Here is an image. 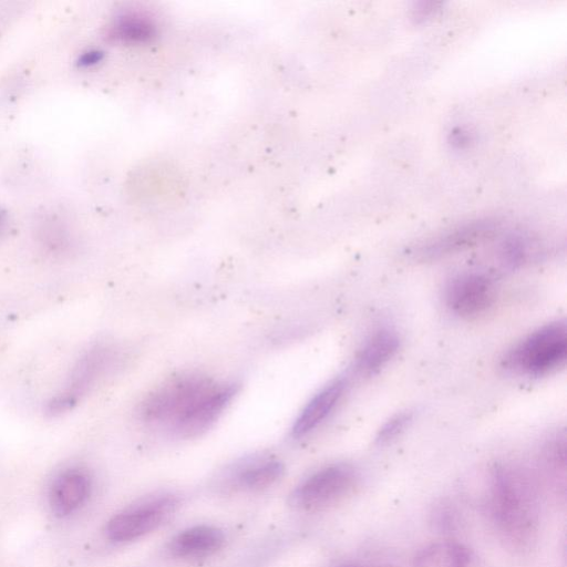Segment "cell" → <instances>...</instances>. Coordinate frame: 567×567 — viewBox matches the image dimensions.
<instances>
[{"label": "cell", "instance_id": "8992f818", "mask_svg": "<svg viewBox=\"0 0 567 567\" xmlns=\"http://www.w3.org/2000/svg\"><path fill=\"white\" fill-rule=\"evenodd\" d=\"M112 360L107 348L97 347L84 354L75 364L64 388L47 405V413L55 416L72 409L94 385Z\"/></svg>", "mask_w": 567, "mask_h": 567}, {"label": "cell", "instance_id": "9a60e30c", "mask_svg": "<svg viewBox=\"0 0 567 567\" xmlns=\"http://www.w3.org/2000/svg\"><path fill=\"white\" fill-rule=\"evenodd\" d=\"M282 473L281 462L271 458L257 460L239 472L238 483L245 488L260 489L271 485Z\"/></svg>", "mask_w": 567, "mask_h": 567}, {"label": "cell", "instance_id": "ffe728a7", "mask_svg": "<svg viewBox=\"0 0 567 567\" xmlns=\"http://www.w3.org/2000/svg\"><path fill=\"white\" fill-rule=\"evenodd\" d=\"M102 58H103V53L101 51L90 50V51L83 52L79 56L78 64L80 66H91V65L99 63L102 60Z\"/></svg>", "mask_w": 567, "mask_h": 567}, {"label": "cell", "instance_id": "5b68a950", "mask_svg": "<svg viewBox=\"0 0 567 567\" xmlns=\"http://www.w3.org/2000/svg\"><path fill=\"white\" fill-rule=\"evenodd\" d=\"M172 496H161L131 506L114 515L106 524L105 534L114 543L137 539L161 526L176 507Z\"/></svg>", "mask_w": 567, "mask_h": 567}, {"label": "cell", "instance_id": "30bf717a", "mask_svg": "<svg viewBox=\"0 0 567 567\" xmlns=\"http://www.w3.org/2000/svg\"><path fill=\"white\" fill-rule=\"evenodd\" d=\"M346 386V380L338 378L318 391L296 419L292 436L301 437L319 426L340 402Z\"/></svg>", "mask_w": 567, "mask_h": 567}, {"label": "cell", "instance_id": "ba28073f", "mask_svg": "<svg viewBox=\"0 0 567 567\" xmlns=\"http://www.w3.org/2000/svg\"><path fill=\"white\" fill-rule=\"evenodd\" d=\"M497 227V223L492 219L472 220L420 245L414 255L422 260L449 256L485 240L495 233Z\"/></svg>", "mask_w": 567, "mask_h": 567}, {"label": "cell", "instance_id": "3957f363", "mask_svg": "<svg viewBox=\"0 0 567 567\" xmlns=\"http://www.w3.org/2000/svg\"><path fill=\"white\" fill-rule=\"evenodd\" d=\"M567 357V327L555 321L533 331L504 357V368L529 377L545 375L561 367Z\"/></svg>", "mask_w": 567, "mask_h": 567}, {"label": "cell", "instance_id": "7402d4cb", "mask_svg": "<svg viewBox=\"0 0 567 567\" xmlns=\"http://www.w3.org/2000/svg\"><path fill=\"white\" fill-rule=\"evenodd\" d=\"M342 567H358V566H342Z\"/></svg>", "mask_w": 567, "mask_h": 567}, {"label": "cell", "instance_id": "2e32d148", "mask_svg": "<svg viewBox=\"0 0 567 567\" xmlns=\"http://www.w3.org/2000/svg\"><path fill=\"white\" fill-rule=\"evenodd\" d=\"M155 34V27L145 17L128 14L118 18L111 27L110 35L123 42H144Z\"/></svg>", "mask_w": 567, "mask_h": 567}, {"label": "cell", "instance_id": "6da1fadb", "mask_svg": "<svg viewBox=\"0 0 567 567\" xmlns=\"http://www.w3.org/2000/svg\"><path fill=\"white\" fill-rule=\"evenodd\" d=\"M470 496L508 551L525 555L534 549L540 525V484L527 468L497 463Z\"/></svg>", "mask_w": 567, "mask_h": 567}, {"label": "cell", "instance_id": "8fae6325", "mask_svg": "<svg viewBox=\"0 0 567 567\" xmlns=\"http://www.w3.org/2000/svg\"><path fill=\"white\" fill-rule=\"evenodd\" d=\"M400 338L389 328H381L371 333L360 347L354 369L363 375L372 374L383 368L398 352Z\"/></svg>", "mask_w": 567, "mask_h": 567}, {"label": "cell", "instance_id": "ac0fdd59", "mask_svg": "<svg viewBox=\"0 0 567 567\" xmlns=\"http://www.w3.org/2000/svg\"><path fill=\"white\" fill-rule=\"evenodd\" d=\"M529 249V241L526 237L513 235L502 243L499 257L506 266L515 268L526 262Z\"/></svg>", "mask_w": 567, "mask_h": 567}, {"label": "cell", "instance_id": "44dd1931", "mask_svg": "<svg viewBox=\"0 0 567 567\" xmlns=\"http://www.w3.org/2000/svg\"><path fill=\"white\" fill-rule=\"evenodd\" d=\"M4 218H6L4 213H2L0 210V229H1L2 225H3V223H4Z\"/></svg>", "mask_w": 567, "mask_h": 567}, {"label": "cell", "instance_id": "4fadbf2b", "mask_svg": "<svg viewBox=\"0 0 567 567\" xmlns=\"http://www.w3.org/2000/svg\"><path fill=\"white\" fill-rule=\"evenodd\" d=\"M540 482L558 502L566 499V444L565 439L554 437L540 455Z\"/></svg>", "mask_w": 567, "mask_h": 567}, {"label": "cell", "instance_id": "52a82bcc", "mask_svg": "<svg viewBox=\"0 0 567 567\" xmlns=\"http://www.w3.org/2000/svg\"><path fill=\"white\" fill-rule=\"evenodd\" d=\"M496 298L492 278L482 272H464L453 277L444 290L446 307L463 318H473L487 311Z\"/></svg>", "mask_w": 567, "mask_h": 567}, {"label": "cell", "instance_id": "d6986e66", "mask_svg": "<svg viewBox=\"0 0 567 567\" xmlns=\"http://www.w3.org/2000/svg\"><path fill=\"white\" fill-rule=\"evenodd\" d=\"M411 421V413L402 412L393 415L379 430L375 441L379 444L386 443L400 434Z\"/></svg>", "mask_w": 567, "mask_h": 567}, {"label": "cell", "instance_id": "7a4b0ae2", "mask_svg": "<svg viewBox=\"0 0 567 567\" xmlns=\"http://www.w3.org/2000/svg\"><path fill=\"white\" fill-rule=\"evenodd\" d=\"M238 391L230 382H217L199 373L175 377L151 392L140 406L146 423L161 426L181 439L206 431Z\"/></svg>", "mask_w": 567, "mask_h": 567}, {"label": "cell", "instance_id": "9c48e42d", "mask_svg": "<svg viewBox=\"0 0 567 567\" xmlns=\"http://www.w3.org/2000/svg\"><path fill=\"white\" fill-rule=\"evenodd\" d=\"M91 489L92 482L84 470L69 467L60 472L48 491L51 512L62 518L75 514L89 499Z\"/></svg>", "mask_w": 567, "mask_h": 567}, {"label": "cell", "instance_id": "277c9868", "mask_svg": "<svg viewBox=\"0 0 567 567\" xmlns=\"http://www.w3.org/2000/svg\"><path fill=\"white\" fill-rule=\"evenodd\" d=\"M358 473L347 463L324 466L308 476L291 495V504L302 509H320L332 505L355 488Z\"/></svg>", "mask_w": 567, "mask_h": 567}, {"label": "cell", "instance_id": "5bb4252c", "mask_svg": "<svg viewBox=\"0 0 567 567\" xmlns=\"http://www.w3.org/2000/svg\"><path fill=\"white\" fill-rule=\"evenodd\" d=\"M223 532L214 526L199 525L178 533L171 542L169 549L178 557H200L221 547Z\"/></svg>", "mask_w": 567, "mask_h": 567}, {"label": "cell", "instance_id": "7c38bea8", "mask_svg": "<svg viewBox=\"0 0 567 567\" xmlns=\"http://www.w3.org/2000/svg\"><path fill=\"white\" fill-rule=\"evenodd\" d=\"M412 567H486L477 555L465 545L444 540L422 549Z\"/></svg>", "mask_w": 567, "mask_h": 567}, {"label": "cell", "instance_id": "e0dca14e", "mask_svg": "<svg viewBox=\"0 0 567 567\" xmlns=\"http://www.w3.org/2000/svg\"><path fill=\"white\" fill-rule=\"evenodd\" d=\"M431 523L439 532L453 534L456 533L461 526V515L453 503L443 499L433 506Z\"/></svg>", "mask_w": 567, "mask_h": 567}]
</instances>
